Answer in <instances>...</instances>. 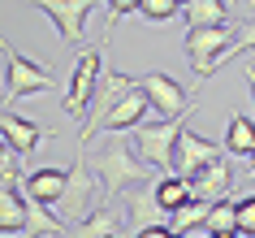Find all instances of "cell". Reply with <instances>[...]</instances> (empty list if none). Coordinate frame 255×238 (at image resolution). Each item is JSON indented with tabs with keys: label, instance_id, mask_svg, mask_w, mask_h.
Instances as JSON below:
<instances>
[{
	"label": "cell",
	"instance_id": "obj_1",
	"mask_svg": "<svg viewBox=\"0 0 255 238\" xmlns=\"http://www.w3.org/2000/svg\"><path fill=\"white\" fill-rule=\"evenodd\" d=\"M82 156H87V165L95 169V178L104 186V204H113L117 195H130L134 186L156 178V169L134 152V139H126V134H104L91 147L82 143Z\"/></svg>",
	"mask_w": 255,
	"mask_h": 238
},
{
	"label": "cell",
	"instance_id": "obj_2",
	"mask_svg": "<svg viewBox=\"0 0 255 238\" xmlns=\"http://www.w3.org/2000/svg\"><path fill=\"white\" fill-rule=\"evenodd\" d=\"M104 204V186H100V178H95V169L87 165V156L78 152V160L69 165V182H65V195L56 199V217L65 225H82L87 217H91L95 208Z\"/></svg>",
	"mask_w": 255,
	"mask_h": 238
},
{
	"label": "cell",
	"instance_id": "obj_3",
	"mask_svg": "<svg viewBox=\"0 0 255 238\" xmlns=\"http://www.w3.org/2000/svg\"><path fill=\"white\" fill-rule=\"evenodd\" d=\"M104 74H108L104 69V43L82 48L78 61H74V74H69V87H65V113L78 121V126H87V108L95 104Z\"/></svg>",
	"mask_w": 255,
	"mask_h": 238
},
{
	"label": "cell",
	"instance_id": "obj_4",
	"mask_svg": "<svg viewBox=\"0 0 255 238\" xmlns=\"http://www.w3.org/2000/svg\"><path fill=\"white\" fill-rule=\"evenodd\" d=\"M195 108H190V113H195ZM190 113L164 117V121L156 117V121H147V126H138V130L130 134V139H134V152L147 160L151 169H173V152H177V139L190 130Z\"/></svg>",
	"mask_w": 255,
	"mask_h": 238
},
{
	"label": "cell",
	"instance_id": "obj_5",
	"mask_svg": "<svg viewBox=\"0 0 255 238\" xmlns=\"http://www.w3.org/2000/svg\"><path fill=\"white\" fill-rule=\"evenodd\" d=\"M234 35L238 26H199V30H186V56L199 78H212L216 69L225 65L229 48H234Z\"/></svg>",
	"mask_w": 255,
	"mask_h": 238
},
{
	"label": "cell",
	"instance_id": "obj_6",
	"mask_svg": "<svg viewBox=\"0 0 255 238\" xmlns=\"http://www.w3.org/2000/svg\"><path fill=\"white\" fill-rule=\"evenodd\" d=\"M138 87L147 91L151 113H156L160 121H164V117H182V113H190V108L199 104L195 95H186V87H182L173 74H156V69H151V74H143V78H138Z\"/></svg>",
	"mask_w": 255,
	"mask_h": 238
},
{
	"label": "cell",
	"instance_id": "obj_7",
	"mask_svg": "<svg viewBox=\"0 0 255 238\" xmlns=\"http://www.w3.org/2000/svg\"><path fill=\"white\" fill-rule=\"evenodd\" d=\"M160 178L164 173H156L151 182L134 186L130 191V208H126V221H130V230L134 234H143V230H151V225H169L173 217H169V208L160 204Z\"/></svg>",
	"mask_w": 255,
	"mask_h": 238
},
{
	"label": "cell",
	"instance_id": "obj_8",
	"mask_svg": "<svg viewBox=\"0 0 255 238\" xmlns=\"http://www.w3.org/2000/svg\"><path fill=\"white\" fill-rule=\"evenodd\" d=\"M138 87V78H130V74H121V69H108L104 74V82H100V95H95V104H91V117H87V126H82V143L91 139V134H100V126L108 121V113L126 100V95Z\"/></svg>",
	"mask_w": 255,
	"mask_h": 238
},
{
	"label": "cell",
	"instance_id": "obj_9",
	"mask_svg": "<svg viewBox=\"0 0 255 238\" xmlns=\"http://www.w3.org/2000/svg\"><path fill=\"white\" fill-rule=\"evenodd\" d=\"M225 156V143H212V139H203V134H195V130H186L182 139H177V152H173V169L169 173H177V178H199L212 160H221Z\"/></svg>",
	"mask_w": 255,
	"mask_h": 238
},
{
	"label": "cell",
	"instance_id": "obj_10",
	"mask_svg": "<svg viewBox=\"0 0 255 238\" xmlns=\"http://www.w3.org/2000/svg\"><path fill=\"white\" fill-rule=\"evenodd\" d=\"M4 61H9V100H26V95L52 91L56 78L39 65V61H30V56L13 52V48H4Z\"/></svg>",
	"mask_w": 255,
	"mask_h": 238
},
{
	"label": "cell",
	"instance_id": "obj_11",
	"mask_svg": "<svg viewBox=\"0 0 255 238\" xmlns=\"http://www.w3.org/2000/svg\"><path fill=\"white\" fill-rule=\"evenodd\" d=\"M39 13L52 17V26L61 30V39L65 43H78L82 39V26H87V17L100 0H30Z\"/></svg>",
	"mask_w": 255,
	"mask_h": 238
},
{
	"label": "cell",
	"instance_id": "obj_12",
	"mask_svg": "<svg viewBox=\"0 0 255 238\" xmlns=\"http://www.w3.org/2000/svg\"><path fill=\"white\" fill-rule=\"evenodd\" d=\"M147 113H151V100L143 87H134V91L126 95L113 113H108V121L100 126V134H126V130H138V126H147Z\"/></svg>",
	"mask_w": 255,
	"mask_h": 238
},
{
	"label": "cell",
	"instance_id": "obj_13",
	"mask_svg": "<svg viewBox=\"0 0 255 238\" xmlns=\"http://www.w3.org/2000/svg\"><path fill=\"white\" fill-rule=\"evenodd\" d=\"M65 182H69V169H56V165H39V169H30V173H26L22 191H26L30 199L48 204V208H56V199L65 195Z\"/></svg>",
	"mask_w": 255,
	"mask_h": 238
},
{
	"label": "cell",
	"instance_id": "obj_14",
	"mask_svg": "<svg viewBox=\"0 0 255 238\" xmlns=\"http://www.w3.org/2000/svg\"><path fill=\"white\" fill-rule=\"evenodd\" d=\"M229 186H234V165H229L225 156L212 160V165H208L199 178H190V191H195V199H208V204H221V199L229 195Z\"/></svg>",
	"mask_w": 255,
	"mask_h": 238
},
{
	"label": "cell",
	"instance_id": "obj_15",
	"mask_svg": "<svg viewBox=\"0 0 255 238\" xmlns=\"http://www.w3.org/2000/svg\"><path fill=\"white\" fill-rule=\"evenodd\" d=\"M65 234H69V225L48 204L26 195V230H22V238H65Z\"/></svg>",
	"mask_w": 255,
	"mask_h": 238
},
{
	"label": "cell",
	"instance_id": "obj_16",
	"mask_svg": "<svg viewBox=\"0 0 255 238\" xmlns=\"http://www.w3.org/2000/svg\"><path fill=\"white\" fill-rule=\"evenodd\" d=\"M4 143L13 147L17 156H30L35 147L43 143V126H35V121H26V117H17V113H4Z\"/></svg>",
	"mask_w": 255,
	"mask_h": 238
},
{
	"label": "cell",
	"instance_id": "obj_17",
	"mask_svg": "<svg viewBox=\"0 0 255 238\" xmlns=\"http://www.w3.org/2000/svg\"><path fill=\"white\" fill-rule=\"evenodd\" d=\"M182 17H186V30H199V26H234L225 0H190V4H182Z\"/></svg>",
	"mask_w": 255,
	"mask_h": 238
},
{
	"label": "cell",
	"instance_id": "obj_18",
	"mask_svg": "<svg viewBox=\"0 0 255 238\" xmlns=\"http://www.w3.org/2000/svg\"><path fill=\"white\" fill-rule=\"evenodd\" d=\"M74 238H121V217L113 204H100V208L87 217V221L74 230Z\"/></svg>",
	"mask_w": 255,
	"mask_h": 238
},
{
	"label": "cell",
	"instance_id": "obj_19",
	"mask_svg": "<svg viewBox=\"0 0 255 238\" xmlns=\"http://www.w3.org/2000/svg\"><path fill=\"white\" fill-rule=\"evenodd\" d=\"M0 230L4 238L26 230V191H0Z\"/></svg>",
	"mask_w": 255,
	"mask_h": 238
},
{
	"label": "cell",
	"instance_id": "obj_20",
	"mask_svg": "<svg viewBox=\"0 0 255 238\" xmlns=\"http://www.w3.org/2000/svg\"><path fill=\"white\" fill-rule=\"evenodd\" d=\"M225 152L229 156H255V121L251 117H229V130H225Z\"/></svg>",
	"mask_w": 255,
	"mask_h": 238
},
{
	"label": "cell",
	"instance_id": "obj_21",
	"mask_svg": "<svg viewBox=\"0 0 255 238\" xmlns=\"http://www.w3.org/2000/svg\"><path fill=\"white\" fill-rule=\"evenodd\" d=\"M212 208L216 204H208V199H190L186 208H177L173 212V234H195V230H203L208 225V217H212Z\"/></svg>",
	"mask_w": 255,
	"mask_h": 238
},
{
	"label": "cell",
	"instance_id": "obj_22",
	"mask_svg": "<svg viewBox=\"0 0 255 238\" xmlns=\"http://www.w3.org/2000/svg\"><path fill=\"white\" fill-rule=\"evenodd\" d=\"M190 199H195L190 178H177V173H164V178H160V204L169 208V217H173L177 208H186Z\"/></svg>",
	"mask_w": 255,
	"mask_h": 238
},
{
	"label": "cell",
	"instance_id": "obj_23",
	"mask_svg": "<svg viewBox=\"0 0 255 238\" xmlns=\"http://www.w3.org/2000/svg\"><path fill=\"white\" fill-rule=\"evenodd\" d=\"M203 230H208V234H238V204L221 199V204L212 208V217H208Z\"/></svg>",
	"mask_w": 255,
	"mask_h": 238
},
{
	"label": "cell",
	"instance_id": "obj_24",
	"mask_svg": "<svg viewBox=\"0 0 255 238\" xmlns=\"http://www.w3.org/2000/svg\"><path fill=\"white\" fill-rule=\"evenodd\" d=\"M104 9H108V22H104V39H108L121 17H130V13H138V9H143V0H104Z\"/></svg>",
	"mask_w": 255,
	"mask_h": 238
},
{
	"label": "cell",
	"instance_id": "obj_25",
	"mask_svg": "<svg viewBox=\"0 0 255 238\" xmlns=\"http://www.w3.org/2000/svg\"><path fill=\"white\" fill-rule=\"evenodd\" d=\"M138 13L147 17V22H169L173 13H182V0H143Z\"/></svg>",
	"mask_w": 255,
	"mask_h": 238
},
{
	"label": "cell",
	"instance_id": "obj_26",
	"mask_svg": "<svg viewBox=\"0 0 255 238\" xmlns=\"http://www.w3.org/2000/svg\"><path fill=\"white\" fill-rule=\"evenodd\" d=\"M0 191H22V186H17V152L9 143L0 152Z\"/></svg>",
	"mask_w": 255,
	"mask_h": 238
},
{
	"label": "cell",
	"instance_id": "obj_27",
	"mask_svg": "<svg viewBox=\"0 0 255 238\" xmlns=\"http://www.w3.org/2000/svg\"><path fill=\"white\" fill-rule=\"evenodd\" d=\"M251 48H255V17H251V22H238V35H234V48H229L225 61H234V56H242V52H251Z\"/></svg>",
	"mask_w": 255,
	"mask_h": 238
},
{
	"label": "cell",
	"instance_id": "obj_28",
	"mask_svg": "<svg viewBox=\"0 0 255 238\" xmlns=\"http://www.w3.org/2000/svg\"><path fill=\"white\" fill-rule=\"evenodd\" d=\"M238 234L242 238H255V195H242L238 199Z\"/></svg>",
	"mask_w": 255,
	"mask_h": 238
},
{
	"label": "cell",
	"instance_id": "obj_29",
	"mask_svg": "<svg viewBox=\"0 0 255 238\" xmlns=\"http://www.w3.org/2000/svg\"><path fill=\"white\" fill-rule=\"evenodd\" d=\"M134 238H173V225H151V230H143Z\"/></svg>",
	"mask_w": 255,
	"mask_h": 238
},
{
	"label": "cell",
	"instance_id": "obj_30",
	"mask_svg": "<svg viewBox=\"0 0 255 238\" xmlns=\"http://www.w3.org/2000/svg\"><path fill=\"white\" fill-rule=\"evenodd\" d=\"M238 9H242V17L251 22V17H255V0H238Z\"/></svg>",
	"mask_w": 255,
	"mask_h": 238
},
{
	"label": "cell",
	"instance_id": "obj_31",
	"mask_svg": "<svg viewBox=\"0 0 255 238\" xmlns=\"http://www.w3.org/2000/svg\"><path fill=\"white\" fill-rule=\"evenodd\" d=\"M247 87H251V104H255V69L247 65Z\"/></svg>",
	"mask_w": 255,
	"mask_h": 238
},
{
	"label": "cell",
	"instance_id": "obj_32",
	"mask_svg": "<svg viewBox=\"0 0 255 238\" xmlns=\"http://www.w3.org/2000/svg\"><path fill=\"white\" fill-rule=\"evenodd\" d=\"M173 238H208V230H195V234H173Z\"/></svg>",
	"mask_w": 255,
	"mask_h": 238
},
{
	"label": "cell",
	"instance_id": "obj_33",
	"mask_svg": "<svg viewBox=\"0 0 255 238\" xmlns=\"http://www.w3.org/2000/svg\"><path fill=\"white\" fill-rule=\"evenodd\" d=\"M208 238H242V234H208Z\"/></svg>",
	"mask_w": 255,
	"mask_h": 238
},
{
	"label": "cell",
	"instance_id": "obj_34",
	"mask_svg": "<svg viewBox=\"0 0 255 238\" xmlns=\"http://www.w3.org/2000/svg\"><path fill=\"white\" fill-rule=\"evenodd\" d=\"M251 173H255V156H251Z\"/></svg>",
	"mask_w": 255,
	"mask_h": 238
},
{
	"label": "cell",
	"instance_id": "obj_35",
	"mask_svg": "<svg viewBox=\"0 0 255 238\" xmlns=\"http://www.w3.org/2000/svg\"><path fill=\"white\" fill-rule=\"evenodd\" d=\"M182 4H190V0H182Z\"/></svg>",
	"mask_w": 255,
	"mask_h": 238
}]
</instances>
